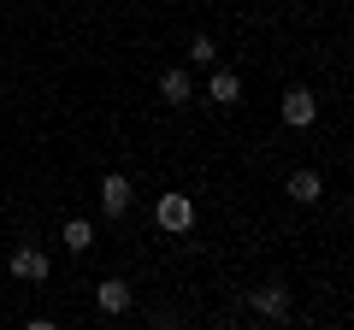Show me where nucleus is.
Listing matches in <instances>:
<instances>
[{
    "label": "nucleus",
    "mask_w": 354,
    "mask_h": 330,
    "mask_svg": "<svg viewBox=\"0 0 354 330\" xmlns=\"http://www.w3.org/2000/svg\"><path fill=\"white\" fill-rule=\"evenodd\" d=\"M283 195H290L295 206H319V195H325V177H319V165H295L290 177H283Z\"/></svg>",
    "instance_id": "39448f33"
},
{
    "label": "nucleus",
    "mask_w": 354,
    "mask_h": 330,
    "mask_svg": "<svg viewBox=\"0 0 354 330\" xmlns=\"http://www.w3.org/2000/svg\"><path fill=\"white\" fill-rule=\"evenodd\" d=\"M130 201H136L130 177H124V171H106V177H101V213H106V218H124Z\"/></svg>",
    "instance_id": "0eeeda50"
},
{
    "label": "nucleus",
    "mask_w": 354,
    "mask_h": 330,
    "mask_svg": "<svg viewBox=\"0 0 354 330\" xmlns=\"http://www.w3.org/2000/svg\"><path fill=\"white\" fill-rule=\"evenodd\" d=\"M6 266H12V278H18V283H48V278H53V260L41 254V248H30V242H18Z\"/></svg>",
    "instance_id": "20e7f679"
},
{
    "label": "nucleus",
    "mask_w": 354,
    "mask_h": 330,
    "mask_svg": "<svg viewBox=\"0 0 354 330\" xmlns=\"http://www.w3.org/2000/svg\"><path fill=\"white\" fill-rule=\"evenodd\" d=\"M207 101H218V106L242 101V77L230 71V65H207Z\"/></svg>",
    "instance_id": "6e6552de"
},
{
    "label": "nucleus",
    "mask_w": 354,
    "mask_h": 330,
    "mask_svg": "<svg viewBox=\"0 0 354 330\" xmlns=\"http://www.w3.org/2000/svg\"><path fill=\"white\" fill-rule=\"evenodd\" d=\"M189 65H201V71H207V65H218V41L207 36V30H195V36H189Z\"/></svg>",
    "instance_id": "9b49d317"
},
{
    "label": "nucleus",
    "mask_w": 354,
    "mask_h": 330,
    "mask_svg": "<svg viewBox=\"0 0 354 330\" xmlns=\"http://www.w3.org/2000/svg\"><path fill=\"white\" fill-rule=\"evenodd\" d=\"M278 113H283V124H290V130H307V124H319V95L307 89V83H290L283 101H278Z\"/></svg>",
    "instance_id": "f03ea898"
},
{
    "label": "nucleus",
    "mask_w": 354,
    "mask_h": 330,
    "mask_svg": "<svg viewBox=\"0 0 354 330\" xmlns=\"http://www.w3.org/2000/svg\"><path fill=\"white\" fill-rule=\"evenodd\" d=\"M160 101H171V106H189L195 101V83H189L183 65H165V71H160Z\"/></svg>",
    "instance_id": "1a4fd4ad"
},
{
    "label": "nucleus",
    "mask_w": 354,
    "mask_h": 330,
    "mask_svg": "<svg viewBox=\"0 0 354 330\" xmlns=\"http://www.w3.org/2000/svg\"><path fill=\"white\" fill-rule=\"evenodd\" d=\"M130 301H136V289H130L124 278H101V283H95V307H101L106 318H124Z\"/></svg>",
    "instance_id": "423d86ee"
},
{
    "label": "nucleus",
    "mask_w": 354,
    "mask_h": 330,
    "mask_svg": "<svg viewBox=\"0 0 354 330\" xmlns=\"http://www.w3.org/2000/svg\"><path fill=\"white\" fill-rule=\"evenodd\" d=\"M59 242H65V248H71L77 260H83L88 248H95V224H88V218H65V230H59Z\"/></svg>",
    "instance_id": "9d476101"
},
{
    "label": "nucleus",
    "mask_w": 354,
    "mask_h": 330,
    "mask_svg": "<svg viewBox=\"0 0 354 330\" xmlns=\"http://www.w3.org/2000/svg\"><path fill=\"white\" fill-rule=\"evenodd\" d=\"M248 313L283 324V318H290V289H283V283H260V289H248Z\"/></svg>",
    "instance_id": "7ed1b4c3"
},
{
    "label": "nucleus",
    "mask_w": 354,
    "mask_h": 330,
    "mask_svg": "<svg viewBox=\"0 0 354 330\" xmlns=\"http://www.w3.org/2000/svg\"><path fill=\"white\" fill-rule=\"evenodd\" d=\"M153 224H160L165 236H189V230H195V201H189V195H177V189H165L160 201H153Z\"/></svg>",
    "instance_id": "f257e3e1"
}]
</instances>
